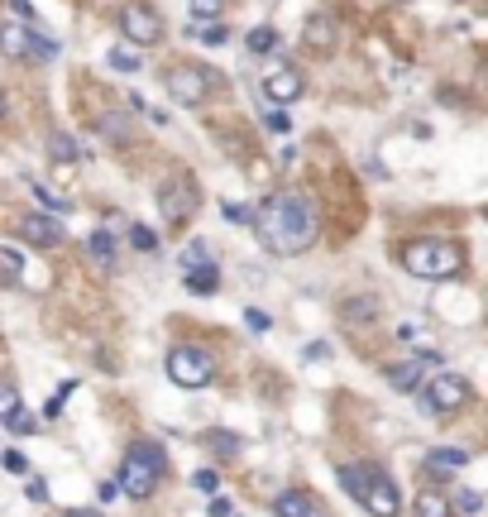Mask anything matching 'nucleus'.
<instances>
[{
	"label": "nucleus",
	"mask_w": 488,
	"mask_h": 517,
	"mask_svg": "<svg viewBox=\"0 0 488 517\" xmlns=\"http://www.w3.org/2000/svg\"><path fill=\"white\" fill-rule=\"evenodd\" d=\"M244 48L263 58V53H273V48H278V34H273L268 24H259V29H249V34H244Z\"/></svg>",
	"instance_id": "obj_24"
},
{
	"label": "nucleus",
	"mask_w": 488,
	"mask_h": 517,
	"mask_svg": "<svg viewBox=\"0 0 488 517\" xmlns=\"http://www.w3.org/2000/svg\"><path fill=\"white\" fill-rule=\"evenodd\" d=\"M33 426H39V422H33V416H29L24 407L10 416V431H14V436H33Z\"/></svg>",
	"instance_id": "obj_34"
},
{
	"label": "nucleus",
	"mask_w": 488,
	"mask_h": 517,
	"mask_svg": "<svg viewBox=\"0 0 488 517\" xmlns=\"http://www.w3.org/2000/svg\"><path fill=\"white\" fill-rule=\"evenodd\" d=\"M340 316L349 326H364V321H374V316H378V302H374V297H345Z\"/></svg>",
	"instance_id": "obj_19"
},
{
	"label": "nucleus",
	"mask_w": 488,
	"mask_h": 517,
	"mask_svg": "<svg viewBox=\"0 0 488 517\" xmlns=\"http://www.w3.org/2000/svg\"><path fill=\"white\" fill-rule=\"evenodd\" d=\"M206 512H211V517H240V508H234L230 498H221V493L211 498V508H206Z\"/></svg>",
	"instance_id": "obj_37"
},
{
	"label": "nucleus",
	"mask_w": 488,
	"mask_h": 517,
	"mask_svg": "<svg viewBox=\"0 0 488 517\" xmlns=\"http://www.w3.org/2000/svg\"><path fill=\"white\" fill-rule=\"evenodd\" d=\"M48 154H53V163H62V173H67L81 158V148H77V139L67 135V129H53V135H48Z\"/></svg>",
	"instance_id": "obj_18"
},
{
	"label": "nucleus",
	"mask_w": 488,
	"mask_h": 517,
	"mask_svg": "<svg viewBox=\"0 0 488 517\" xmlns=\"http://www.w3.org/2000/svg\"><path fill=\"white\" fill-rule=\"evenodd\" d=\"M393 5H412V0H393Z\"/></svg>",
	"instance_id": "obj_47"
},
{
	"label": "nucleus",
	"mask_w": 488,
	"mask_h": 517,
	"mask_svg": "<svg viewBox=\"0 0 488 517\" xmlns=\"http://www.w3.org/2000/svg\"><path fill=\"white\" fill-rule=\"evenodd\" d=\"M24 29L20 20H10V24H0V53L5 58H24Z\"/></svg>",
	"instance_id": "obj_20"
},
{
	"label": "nucleus",
	"mask_w": 488,
	"mask_h": 517,
	"mask_svg": "<svg viewBox=\"0 0 488 517\" xmlns=\"http://www.w3.org/2000/svg\"><path fill=\"white\" fill-rule=\"evenodd\" d=\"M397 336H402V340H407V345H412V340H426V330H422V326H416V321H407V326H397Z\"/></svg>",
	"instance_id": "obj_42"
},
{
	"label": "nucleus",
	"mask_w": 488,
	"mask_h": 517,
	"mask_svg": "<svg viewBox=\"0 0 488 517\" xmlns=\"http://www.w3.org/2000/svg\"><path fill=\"white\" fill-rule=\"evenodd\" d=\"M273 512L278 517H326V503L316 493H307V489H288V493H278Z\"/></svg>",
	"instance_id": "obj_15"
},
{
	"label": "nucleus",
	"mask_w": 488,
	"mask_h": 517,
	"mask_svg": "<svg viewBox=\"0 0 488 517\" xmlns=\"http://www.w3.org/2000/svg\"><path fill=\"white\" fill-rule=\"evenodd\" d=\"M29 192H33V196H39V202L48 206V215H62V211H67V196H58V192H48L43 182H29Z\"/></svg>",
	"instance_id": "obj_30"
},
{
	"label": "nucleus",
	"mask_w": 488,
	"mask_h": 517,
	"mask_svg": "<svg viewBox=\"0 0 488 517\" xmlns=\"http://www.w3.org/2000/svg\"><path fill=\"white\" fill-rule=\"evenodd\" d=\"M196 39L206 43V48H225V39H230V29H225L221 20H211V24H196Z\"/></svg>",
	"instance_id": "obj_27"
},
{
	"label": "nucleus",
	"mask_w": 488,
	"mask_h": 517,
	"mask_svg": "<svg viewBox=\"0 0 488 517\" xmlns=\"http://www.w3.org/2000/svg\"><path fill=\"white\" fill-rule=\"evenodd\" d=\"M412 508H416V517H450V498H441V493L426 489V493H416Z\"/></svg>",
	"instance_id": "obj_23"
},
{
	"label": "nucleus",
	"mask_w": 488,
	"mask_h": 517,
	"mask_svg": "<svg viewBox=\"0 0 488 517\" xmlns=\"http://www.w3.org/2000/svg\"><path fill=\"white\" fill-rule=\"evenodd\" d=\"M335 43H340V24H335V14H311L307 24H301V48L316 58H330Z\"/></svg>",
	"instance_id": "obj_11"
},
{
	"label": "nucleus",
	"mask_w": 488,
	"mask_h": 517,
	"mask_svg": "<svg viewBox=\"0 0 488 517\" xmlns=\"http://www.w3.org/2000/svg\"><path fill=\"white\" fill-rule=\"evenodd\" d=\"M163 87L177 106H201L211 91H225V77L215 68H201V62H182V68H167Z\"/></svg>",
	"instance_id": "obj_5"
},
{
	"label": "nucleus",
	"mask_w": 488,
	"mask_h": 517,
	"mask_svg": "<svg viewBox=\"0 0 488 517\" xmlns=\"http://www.w3.org/2000/svg\"><path fill=\"white\" fill-rule=\"evenodd\" d=\"M455 503H460V512H479V508H483V498H479V493H469V489H464V493H460V498H455Z\"/></svg>",
	"instance_id": "obj_40"
},
{
	"label": "nucleus",
	"mask_w": 488,
	"mask_h": 517,
	"mask_svg": "<svg viewBox=\"0 0 488 517\" xmlns=\"http://www.w3.org/2000/svg\"><path fill=\"white\" fill-rule=\"evenodd\" d=\"M244 326L254 330V336H263V330L273 326V316H268V311H259V307H249V311H244Z\"/></svg>",
	"instance_id": "obj_33"
},
{
	"label": "nucleus",
	"mask_w": 488,
	"mask_h": 517,
	"mask_svg": "<svg viewBox=\"0 0 488 517\" xmlns=\"http://www.w3.org/2000/svg\"><path fill=\"white\" fill-rule=\"evenodd\" d=\"M301 355H307V359H311V364H321V359H326V355H330V345H326V340H311V345H307V349H301Z\"/></svg>",
	"instance_id": "obj_38"
},
{
	"label": "nucleus",
	"mask_w": 488,
	"mask_h": 517,
	"mask_svg": "<svg viewBox=\"0 0 488 517\" xmlns=\"http://www.w3.org/2000/svg\"><path fill=\"white\" fill-rule=\"evenodd\" d=\"M120 34L129 43H139V48H154L163 39V20L148 5H125L120 10Z\"/></svg>",
	"instance_id": "obj_10"
},
{
	"label": "nucleus",
	"mask_w": 488,
	"mask_h": 517,
	"mask_svg": "<svg viewBox=\"0 0 488 517\" xmlns=\"http://www.w3.org/2000/svg\"><path fill=\"white\" fill-rule=\"evenodd\" d=\"M100 135L110 144H129V120L125 115H106V120H100Z\"/></svg>",
	"instance_id": "obj_25"
},
{
	"label": "nucleus",
	"mask_w": 488,
	"mask_h": 517,
	"mask_svg": "<svg viewBox=\"0 0 488 517\" xmlns=\"http://www.w3.org/2000/svg\"><path fill=\"white\" fill-rule=\"evenodd\" d=\"M167 474V460H163V450L154 445V441H139V445H129V455H125V464H120V493H129V498H144L158 489V479Z\"/></svg>",
	"instance_id": "obj_3"
},
{
	"label": "nucleus",
	"mask_w": 488,
	"mask_h": 517,
	"mask_svg": "<svg viewBox=\"0 0 488 517\" xmlns=\"http://www.w3.org/2000/svg\"><path fill=\"white\" fill-rule=\"evenodd\" d=\"M249 225L259 230V240L273 249V254H301V249L316 244V202L307 192H278L268 196L259 211H249Z\"/></svg>",
	"instance_id": "obj_1"
},
{
	"label": "nucleus",
	"mask_w": 488,
	"mask_h": 517,
	"mask_svg": "<svg viewBox=\"0 0 488 517\" xmlns=\"http://www.w3.org/2000/svg\"><path fill=\"white\" fill-rule=\"evenodd\" d=\"M167 378L177 383V388H206V383L215 378V355L206 345H173L163 359Z\"/></svg>",
	"instance_id": "obj_6"
},
{
	"label": "nucleus",
	"mask_w": 488,
	"mask_h": 517,
	"mask_svg": "<svg viewBox=\"0 0 488 517\" xmlns=\"http://www.w3.org/2000/svg\"><path fill=\"white\" fill-rule=\"evenodd\" d=\"M0 460H5V470L24 474V455H20V450H5V455H0Z\"/></svg>",
	"instance_id": "obj_43"
},
{
	"label": "nucleus",
	"mask_w": 488,
	"mask_h": 517,
	"mask_svg": "<svg viewBox=\"0 0 488 517\" xmlns=\"http://www.w3.org/2000/svg\"><path fill=\"white\" fill-rule=\"evenodd\" d=\"M62 53V48H58V39H48V34H39V29H24V58H33V62H53Z\"/></svg>",
	"instance_id": "obj_17"
},
{
	"label": "nucleus",
	"mask_w": 488,
	"mask_h": 517,
	"mask_svg": "<svg viewBox=\"0 0 488 517\" xmlns=\"http://www.w3.org/2000/svg\"><path fill=\"white\" fill-rule=\"evenodd\" d=\"M0 115H5V91H0Z\"/></svg>",
	"instance_id": "obj_46"
},
{
	"label": "nucleus",
	"mask_w": 488,
	"mask_h": 517,
	"mask_svg": "<svg viewBox=\"0 0 488 517\" xmlns=\"http://www.w3.org/2000/svg\"><path fill=\"white\" fill-rule=\"evenodd\" d=\"M201 263H211V249H206V240H192L182 249V269H201Z\"/></svg>",
	"instance_id": "obj_32"
},
{
	"label": "nucleus",
	"mask_w": 488,
	"mask_h": 517,
	"mask_svg": "<svg viewBox=\"0 0 488 517\" xmlns=\"http://www.w3.org/2000/svg\"><path fill=\"white\" fill-rule=\"evenodd\" d=\"M20 407H24L20 403V388H14V383H0V422H10Z\"/></svg>",
	"instance_id": "obj_29"
},
{
	"label": "nucleus",
	"mask_w": 488,
	"mask_h": 517,
	"mask_svg": "<svg viewBox=\"0 0 488 517\" xmlns=\"http://www.w3.org/2000/svg\"><path fill=\"white\" fill-rule=\"evenodd\" d=\"M340 489L355 498L364 512H374V517H397L402 512L397 483L383 474L378 464H345V470H340Z\"/></svg>",
	"instance_id": "obj_2"
},
{
	"label": "nucleus",
	"mask_w": 488,
	"mask_h": 517,
	"mask_svg": "<svg viewBox=\"0 0 488 517\" xmlns=\"http://www.w3.org/2000/svg\"><path fill=\"white\" fill-rule=\"evenodd\" d=\"M196 202H201V192H196L192 177H173V182H163V187H158V211H163V221L173 230H182L192 221Z\"/></svg>",
	"instance_id": "obj_7"
},
{
	"label": "nucleus",
	"mask_w": 488,
	"mask_h": 517,
	"mask_svg": "<svg viewBox=\"0 0 488 517\" xmlns=\"http://www.w3.org/2000/svg\"><path fill=\"white\" fill-rule=\"evenodd\" d=\"M24 493L33 498V503H43V498H48V483H43V479H24Z\"/></svg>",
	"instance_id": "obj_39"
},
{
	"label": "nucleus",
	"mask_w": 488,
	"mask_h": 517,
	"mask_svg": "<svg viewBox=\"0 0 488 517\" xmlns=\"http://www.w3.org/2000/svg\"><path fill=\"white\" fill-rule=\"evenodd\" d=\"M129 244L139 249V254H158V230H148V225H134V230H129Z\"/></svg>",
	"instance_id": "obj_28"
},
{
	"label": "nucleus",
	"mask_w": 488,
	"mask_h": 517,
	"mask_svg": "<svg viewBox=\"0 0 488 517\" xmlns=\"http://www.w3.org/2000/svg\"><path fill=\"white\" fill-rule=\"evenodd\" d=\"M263 125L273 129V135H288V129H292V120H288L282 110H263Z\"/></svg>",
	"instance_id": "obj_36"
},
{
	"label": "nucleus",
	"mask_w": 488,
	"mask_h": 517,
	"mask_svg": "<svg viewBox=\"0 0 488 517\" xmlns=\"http://www.w3.org/2000/svg\"><path fill=\"white\" fill-rule=\"evenodd\" d=\"M10 5H14V14H20V24H33V5H29V0H10Z\"/></svg>",
	"instance_id": "obj_44"
},
{
	"label": "nucleus",
	"mask_w": 488,
	"mask_h": 517,
	"mask_svg": "<svg viewBox=\"0 0 488 517\" xmlns=\"http://www.w3.org/2000/svg\"><path fill=\"white\" fill-rule=\"evenodd\" d=\"M110 68H115V72H139V68H144V58H139V53H129V48H110Z\"/></svg>",
	"instance_id": "obj_31"
},
{
	"label": "nucleus",
	"mask_w": 488,
	"mask_h": 517,
	"mask_svg": "<svg viewBox=\"0 0 488 517\" xmlns=\"http://www.w3.org/2000/svg\"><path fill=\"white\" fill-rule=\"evenodd\" d=\"M206 450L221 460H234L240 455V436H234V431H206Z\"/></svg>",
	"instance_id": "obj_21"
},
{
	"label": "nucleus",
	"mask_w": 488,
	"mask_h": 517,
	"mask_svg": "<svg viewBox=\"0 0 488 517\" xmlns=\"http://www.w3.org/2000/svg\"><path fill=\"white\" fill-rule=\"evenodd\" d=\"M187 5H192V20L196 24H211V20H221L225 0H187Z\"/></svg>",
	"instance_id": "obj_26"
},
{
	"label": "nucleus",
	"mask_w": 488,
	"mask_h": 517,
	"mask_svg": "<svg viewBox=\"0 0 488 517\" xmlns=\"http://www.w3.org/2000/svg\"><path fill=\"white\" fill-rule=\"evenodd\" d=\"M402 269L416 278H455L464 269V249L450 240H412L402 249Z\"/></svg>",
	"instance_id": "obj_4"
},
{
	"label": "nucleus",
	"mask_w": 488,
	"mask_h": 517,
	"mask_svg": "<svg viewBox=\"0 0 488 517\" xmlns=\"http://www.w3.org/2000/svg\"><path fill=\"white\" fill-rule=\"evenodd\" d=\"M67 517H106V512H96V508H72Z\"/></svg>",
	"instance_id": "obj_45"
},
{
	"label": "nucleus",
	"mask_w": 488,
	"mask_h": 517,
	"mask_svg": "<svg viewBox=\"0 0 488 517\" xmlns=\"http://www.w3.org/2000/svg\"><path fill=\"white\" fill-rule=\"evenodd\" d=\"M422 393H426V412H435V416H450V412H460L469 403V383L460 374L431 378V383H422Z\"/></svg>",
	"instance_id": "obj_8"
},
{
	"label": "nucleus",
	"mask_w": 488,
	"mask_h": 517,
	"mask_svg": "<svg viewBox=\"0 0 488 517\" xmlns=\"http://www.w3.org/2000/svg\"><path fill=\"white\" fill-rule=\"evenodd\" d=\"M464 464H469V450H464V445H435L431 455L422 460V470H426L431 479H450L455 470H464Z\"/></svg>",
	"instance_id": "obj_14"
},
{
	"label": "nucleus",
	"mask_w": 488,
	"mask_h": 517,
	"mask_svg": "<svg viewBox=\"0 0 488 517\" xmlns=\"http://www.w3.org/2000/svg\"><path fill=\"white\" fill-rule=\"evenodd\" d=\"M115 493H120V483H115V479H100V483H96V498H100V503H110Z\"/></svg>",
	"instance_id": "obj_41"
},
{
	"label": "nucleus",
	"mask_w": 488,
	"mask_h": 517,
	"mask_svg": "<svg viewBox=\"0 0 488 517\" xmlns=\"http://www.w3.org/2000/svg\"><path fill=\"white\" fill-rule=\"evenodd\" d=\"M192 483H196L201 493H215V489H221V474H215V470H196V474H192Z\"/></svg>",
	"instance_id": "obj_35"
},
{
	"label": "nucleus",
	"mask_w": 488,
	"mask_h": 517,
	"mask_svg": "<svg viewBox=\"0 0 488 517\" xmlns=\"http://www.w3.org/2000/svg\"><path fill=\"white\" fill-rule=\"evenodd\" d=\"M87 254L100 259V263H115V240H110V230H91V235H87Z\"/></svg>",
	"instance_id": "obj_22"
},
{
	"label": "nucleus",
	"mask_w": 488,
	"mask_h": 517,
	"mask_svg": "<svg viewBox=\"0 0 488 517\" xmlns=\"http://www.w3.org/2000/svg\"><path fill=\"white\" fill-rule=\"evenodd\" d=\"M20 235L39 249H53V244H62V225H58V215H48V211H29L20 221Z\"/></svg>",
	"instance_id": "obj_13"
},
{
	"label": "nucleus",
	"mask_w": 488,
	"mask_h": 517,
	"mask_svg": "<svg viewBox=\"0 0 488 517\" xmlns=\"http://www.w3.org/2000/svg\"><path fill=\"white\" fill-rule=\"evenodd\" d=\"M301 87H307V81H301L297 68H273V72L263 77V87H259V91H263V101L278 110V106H292L297 96H301Z\"/></svg>",
	"instance_id": "obj_12"
},
{
	"label": "nucleus",
	"mask_w": 488,
	"mask_h": 517,
	"mask_svg": "<svg viewBox=\"0 0 488 517\" xmlns=\"http://www.w3.org/2000/svg\"><path fill=\"white\" fill-rule=\"evenodd\" d=\"M435 359H441V355H435V349H416L412 359H402V364H388V369H383V378H388L397 393H422V383H426V369H431Z\"/></svg>",
	"instance_id": "obj_9"
},
{
	"label": "nucleus",
	"mask_w": 488,
	"mask_h": 517,
	"mask_svg": "<svg viewBox=\"0 0 488 517\" xmlns=\"http://www.w3.org/2000/svg\"><path fill=\"white\" fill-rule=\"evenodd\" d=\"M182 288L196 292V297H211L215 288H221V269H215V263H201V269H182Z\"/></svg>",
	"instance_id": "obj_16"
}]
</instances>
